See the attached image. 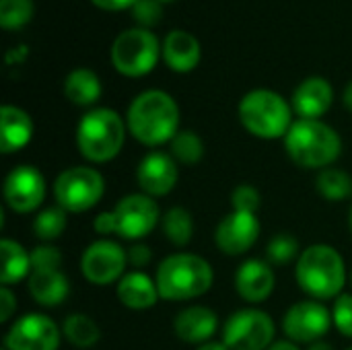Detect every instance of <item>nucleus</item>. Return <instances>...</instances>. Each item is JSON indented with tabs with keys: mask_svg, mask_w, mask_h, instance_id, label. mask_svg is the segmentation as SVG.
<instances>
[{
	"mask_svg": "<svg viewBox=\"0 0 352 350\" xmlns=\"http://www.w3.org/2000/svg\"><path fill=\"white\" fill-rule=\"evenodd\" d=\"M177 128L179 107L165 91H144L128 107V130L138 142L146 146L171 142L179 132Z\"/></svg>",
	"mask_w": 352,
	"mask_h": 350,
	"instance_id": "1",
	"label": "nucleus"
},
{
	"mask_svg": "<svg viewBox=\"0 0 352 350\" xmlns=\"http://www.w3.org/2000/svg\"><path fill=\"white\" fill-rule=\"evenodd\" d=\"M297 283L316 301L334 299L342 295L346 283V268L342 256L326 243L311 245L299 254Z\"/></svg>",
	"mask_w": 352,
	"mask_h": 350,
	"instance_id": "2",
	"label": "nucleus"
},
{
	"mask_svg": "<svg viewBox=\"0 0 352 350\" xmlns=\"http://www.w3.org/2000/svg\"><path fill=\"white\" fill-rule=\"evenodd\" d=\"M289 157L305 169H326L342 153L338 132L320 120H297L285 136Z\"/></svg>",
	"mask_w": 352,
	"mask_h": 350,
	"instance_id": "3",
	"label": "nucleus"
},
{
	"mask_svg": "<svg viewBox=\"0 0 352 350\" xmlns=\"http://www.w3.org/2000/svg\"><path fill=\"white\" fill-rule=\"evenodd\" d=\"M155 281L161 299L188 301L204 295L212 287L214 272L196 254H173L159 264Z\"/></svg>",
	"mask_w": 352,
	"mask_h": 350,
	"instance_id": "4",
	"label": "nucleus"
},
{
	"mask_svg": "<svg viewBox=\"0 0 352 350\" xmlns=\"http://www.w3.org/2000/svg\"><path fill=\"white\" fill-rule=\"evenodd\" d=\"M126 126L122 118L107 107L87 111L76 128V146L91 163H107L124 146Z\"/></svg>",
	"mask_w": 352,
	"mask_h": 350,
	"instance_id": "5",
	"label": "nucleus"
},
{
	"mask_svg": "<svg viewBox=\"0 0 352 350\" xmlns=\"http://www.w3.org/2000/svg\"><path fill=\"white\" fill-rule=\"evenodd\" d=\"M239 120L248 132L264 140L287 136L293 126L289 103L270 89L250 91L239 103Z\"/></svg>",
	"mask_w": 352,
	"mask_h": 350,
	"instance_id": "6",
	"label": "nucleus"
},
{
	"mask_svg": "<svg viewBox=\"0 0 352 350\" xmlns=\"http://www.w3.org/2000/svg\"><path fill=\"white\" fill-rule=\"evenodd\" d=\"M105 192L103 175L93 167H70L62 171L54 182V196L58 206L66 212H87L91 210Z\"/></svg>",
	"mask_w": 352,
	"mask_h": 350,
	"instance_id": "7",
	"label": "nucleus"
},
{
	"mask_svg": "<svg viewBox=\"0 0 352 350\" xmlns=\"http://www.w3.org/2000/svg\"><path fill=\"white\" fill-rule=\"evenodd\" d=\"M159 54V39L148 29H126L111 45V62L126 76H142L151 72Z\"/></svg>",
	"mask_w": 352,
	"mask_h": 350,
	"instance_id": "8",
	"label": "nucleus"
},
{
	"mask_svg": "<svg viewBox=\"0 0 352 350\" xmlns=\"http://www.w3.org/2000/svg\"><path fill=\"white\" fill-rule=\"evenodd\" d=\"M274 322L266 311L239 309L223 328V342L229 350H268L274 344Z\"/></svg>",
	"mask_w": 352,
	"mask_h": 350,
	"instance_id": "9",
	"label": "nucleus"
},
{
	"mask_svg": "<svg viewBox=\"0 0 352 350\" xmlns=\"http://www.w3.org/2000/svg\"><path fill=\"white\" fill-rule=\"evenodd\" d=\"M332 314L320 301H299L295 303L283 320V330L291 342L316 344L324 338L332 326Z\"/></svg>",
	"mask_w": 352,
	"mask_h": 350,
	"instance_id": "10",
	"label": "nucleus"
},
{
	"mask_svg": "<svg viewBox=\"0 0 352 350\" xmlns=\"http://www.w3.org/2000/svg\"><path fill=\"white\" fill-rule=\"evenodd\" d=\"M126 264L128 254L122 245L109 239H99L85 250L80 258V272L91 285L105 287L122 278Z\"/></svg>",
	"mask_w": 352,
	"mask_h": 350,
	"instance_id": "11",
	"label": "nucleus"
},
{
	"mask_svg": "<svg viewBox=\"0 0 352 350\" xmlns=\"http://www.w3.org/2000/svg\"><path fill=\"white\" fill-rule=\"evenodd\" d=\"M60 328L43 314H27L19 318L4 336L8 350H58Z\"/></svg>",
	"mask_w": 352,
	"mask_h": 350,
	"instance_id": "12",
	"label": "nucleus"
},
{
	"mask_svg": "<svg viewBox=\"0 0 352 350\" xmlns=\"http://www.w3.org/2000/svg\"><path fill=\"white\" fill-rule=\"evenodd\" d=\"M118 235L130 241L146 237L159 223L161 212L157 202L146 194L124 196L113 208Z\"/></svg>",
	"mask_w": 352,
	"mask_h": 350,
	"instance_id": "13",
	"label": "nucleus"
},
{
	"mask_svg": "<svg viewBox=\"0 0 352 350\" xmlns=\"http://www.w3.org/2000/svg\"><path fill=\"white\" fill-rule=\"evenodd\" d=\"M45 190V179L37 167L19 165L4 179V202L12 212L27 215L39 208Z\"/></svg>",
	"mask_w": 352,
	"mask_h": 350,
	"instance_id": "14",
	"label": "nucleus"
},
{
	"mask_svg": "<svg viewBox=\"0 0 352 350\" xmlns=\"http://www.w3.org/2000/svg\"><path fill=\"white\" fill-rule=\"evenodd\" d=\"M260 237V221L250 212H231L227 215L214 233L217 248L227 256H241L254 248Z\"/></svg>",
	"mask_w": 352,
	"mask_h": 350,
	"instance_id": "15",
	"label": "nucleus"
},
{
	"mask_svg": "<svg viewBox=\"0 0 352 350\" xmlns=\"http://www.w3.org/2000/svg\"><path fill=\"white\" fill-rule=\"evenodd\" d=\"M177 177H179L177 161L171 155L161 153V151L148 153L136 169L138 186H140L142 194H146L151 198L167 196L175 188Z\"/></svg>",
	"mask_w": 352,
	"mask_h": 350,
	"instance_id": "16",
	"label": "nucleus"
},
{
	"mask_svg": "<svg viewBox=\"0 0 352 350\" xmlns=\"http://www.w3.org/2000/svg\"><path fill=\"white\" fill-rule=\"evenodd\" d=\"M235 289L248 303H262L274 291V272L262 260H248L235 274Z\"/></svg>",
	"mask_w": 352,
	"mask_h": 350,
	"instance_id": "17",
	"label": "nucleus"
},
{
	"mask_svg": "<svg viewBox=\"0 0 352 350\" xmlns=\"http://www.w3.org/2000/svg\"><path fill=\"white\" fill-rule=\"evenodd\" d=\"M334 93L326 78L309 76L305 78L293 93V109L301 116V120H318L332 105Z\"/></svg>",
	"mask_w": 352,
	"mask_h": 350,
	"instance_id": "18",
	"label": "nucleus"
},
{
	"mask_svg": "<svg viewBox=\"0 0 352 350\" xmlns=\"http://www.w3.org/2000/svg\"><path fill=\"white\" fill-rule=\"evenodd\" d=\"M217 314L204 305H192L177 314L173 322L175 336L190 344H204L217 332Z\"/></svg>",
	"mask_w": 352,
	"mask_h": 350,
	"instance_id": "19",
	"label": "nucleus"
},
{
	"mask_svg": "<svg viewBox=\"0 0 352 350\" xmlns=\"http://www.w3.org/2000/svg\"><path fill=\"white\" fill-rule=\"evenodd\" d=\"M159 289H157V281H153L148 274L134 270L128 272L120 278L118 283V299L128 307V309H148L157 303L159 299Z\"/></svg>",
	"mask_w": 352,
	"mask_h": 350,
	"instance_id": "20",
	"label": "nucleus"
},
{
	"mask_svg": "<svg viewBox=\"0 0 352 350\" xmlns=\"http://www.w3.org/2000/svg\"><path fill=\"white\" fill-rule=\"evenodd\" d=\"M33 136L31 118L14 105H4L0 111V149L4 155L23 149Z\"/></svg>",
	"mask_w": 352,
	"mask_h": 350,
	"instance_id": "21",
	"label": "nucleus"
},
{
	"mask_svg": "<svg viewBox=\"0 0 352 350\" xmlns=\"http://www.w3.org/2000/svg\"><path fill=\"white\" fill-rule=\"evenodd\" d=\"M27 289H29L31 297L39 305H45V307L60 305L70 293L68 278L60 270H35V272H31L27 278Z\"/></svg>",
	"mask_w": 352,
	"mask_h": 350,
	"instance_id": "22",
	"label": "nucleus"
},
{
	"mask_svg": "<svg viewBox=\"0 0 352 350\" xmlns=\"http://www.w3.org/2000/svg\"><path fill=\"white\" fill-rule=\"evenodd\" d=\"M163 58L173 70L188 72L200 62V43L192 33L175 29L165 37Z\"/></svg>",
	"mask_w": 352,
	"mask_h": 350,
	"instance_id": "23",
	"label": "nucleus"
},
{
	"mask_svg": "<svg viewBox=\"0 0 352 350\" xmlns=\"http://www.w3.org/2000/svg\"><path fill=\"white\" fill-rule=\"evenodd\" d=\"M0 254H2V274H0L2 287H10L23 278H29L31 254L21 243H16L12 239H2Z\"/></svg>",
	"mask_w": 352,
	"mask_h": 350,
	"instance_id": "24",
	"label": "nucleus"
},
{
	"mask_svg": "<svg viewBox=\"0 0 352 350\" xmlns=\"http://www.w3.org/2000/svg\"><path fill=\"white\" fill-rule=\"evenodd\" d=\"M64 95L76 105H91L101 95V80L93 70L76 68L64 80Z\"/></svg>",
	"mask_w": 352,
	"mask_h": 350,
	"instance_id": "25",
	"label": "nucleus"
},
{
	"mask_svg": "<svg viewBox=\"0 0 352 350\" xmlns=\"http://www.w3.org/2000/svg\"><path fill=\"white\" fill-rule=\"evenodd\" d=\"M62 334L76 349H91L99 342V326L85 314H72L62 324Z\"/></svg>",
	"mask_w": 352,
	"mask_h": 350,
	"instance_id": "26",
	"label": "nucleus"
},
{
	"mask_svg": "<svg viewBox=\"0 0 352 350\" xmlns=\"http://www.w3.org/2000/svg\"><path fill=\"white\" fill-rule=\"evenodd\" d=\"M316 188L322 198L330 202H342L352 196V175L336 167H326L318 173Z\"/></svg>",
	"mask_w": 352,
	"mask_h": 350,
	"instance_id": "27",
	"label": "nucleus"
},
{
	"mask_svg": "<svg viewBox=\"0 0 352 350\" xmlns=\"http://www.w3.org/2000/svg\"><path fill=\"white\" fill-rule=\"evenodd\" d=\"M163 233L173 245H177V248L188 245L192 239V233H194L192 215L182 206L169 208L163 217Z\"/></svg>",
	"mask_w": 352,
	"mask_h": 350,
	"instance_id": "28",
	"label": "nucleus"
},
{
	"mask_svg": "<svg viewBox=\"0 0 352 350\" xmlns=\"http://www.w3.org/2000/svg\"><path fill=\"white\" fill-rule=\"evenodd\" d=\"M171 157L184 165H196L204 157V142L198 134L182 130L171 140Z\"/></svg>",
	"mask_w": 352,
	"mask_h": 350,
	"instance_id": "29",
	"label": "nucleus"
},
{
	"mask_svg": "<svg viewBox=\"0 0 352 350\" xmlns=\"http://www.w3.org/2000/svg\"><path fill=\"white\" fill-rule=\"evenodd\" d=\"M66 229V210L62 206H50L41 210L33 221V233L41 241L58 239Z\"/></svg>",
	"mask_w": 352,
	"mask_h": 350,
	"instance_id": "30",
	"label": "nucleus"
},
{
	"mask_svg": "<svg viewBox=\"0 0 352 350\" xmlns=\"http://www.w3.org/2000/svg\"><path fill=\"white\" fill-rule=\"evenodd\" d=\"M33 17V0H0V25L21 29Z\"/></svg>",
	"mask_w": 352,
	"mask_h": 350,
	"instance_id": "31",
	"label": "nucleus"
},
{
	"mask_svg": "<svg viewBox=\"0 0 352 350\" xmlns=\"http://www.w3.org/2000/svg\"><path fill=\"white\" fill-rule=\"evenodd\" d=\"M297 252H299V241L293 235H289V233L276 235L268 243V250H266L268 260L272 264H289L297 256Z\"/></svg>",
	"mask_w": 352,
	"mask_h": 350,
	"instance_id": "32",
	"label": "nucleus"
},
{
	"mask_svg": "<svg viewBox=\"0 0 352 350\" xmlns=\"http://www.w3.org/2000/svg\"><path fill=\"white\" fill-rule=\"evenodd\" d=\"M231 204H233V210L235 212H250V215H256L260 204H262V198H260V192L250 186V184H241L233 190L231 194Z\"/></svg>",
	"mask_w": 352,
	"mask_h": 350,
	"instance_id": "33",
	"label": "nucleus"
},
{
	"mask_svg": "<svg viewBox=\"0 0 352 350\" xmlns=\"http://www.w3.org/2000/svg\"><path fill=\"white\" fill-rule=\"evenodd\" d=\"M332 322L342 336L352 338V295H340L332 307Z\"/></svg>",
	"mask_w": 352,
	"mask_h": 350,
	"instance_id": "34",
	"label": "nucleus"
},
{
	"mask_svg": "<svg viewBox=\"0 0 352 350\" xmlns=\"http://www.w3.org/2000/svg\"><path fill=\"white\" fill-rule=\"evenodd\" d=\"M62 254L54 245H37L31 252V272L35 270H60Z\"/></svg>",
	"mask_w": 352,
	"mask_h": 350,
	"instance_id": "35",
	"label": "nucleus"
},
{
	"mask_svg": "<svg viewBox=\"0 0 352 350\" xmlns=\"http://www.w3.org/2000/svg\"><path fill=\"white\" fill-rule=\"evenodd\" d=\"M161 2L159 0H138L134 6H132V14L134 19L140 23V25H155L159 19H161Z\"/></svg>",
	"mask_w": 352,
	"mask_h": 350,
	"instance_id": "36",
	"label": "nucleus"
},
{
	"mask_svg": "<svg viewBox=\"0 0 352 350\" xmlns=\"http://www.w3.org/2000/svg\"><path fill=\"white\" fill-rule=\"evenodd\" d=\"M16 309V299L8 287L0 289V324H6Z\"/></svg>",
	"mask_w": 352,
	"mask_h": 350,
	"instance_id": "37",
	"label": "nucleus"
},
{
	"mask_svg": "<svg viewBox=\"0 0 352 350\" xmlns=\"http://www.w3.org/2000/svg\"><path fill=\"white\" fill-rule=\"evenodd\" d=\"M93 229L99 235H111L118 233V225H116V215L111 212H99L93 221Z\"/></svg>",
	"mask_w": 352,
	"mask_h": 350,
	"instance_id": "38",
	"label": "nucleus"
},
{
	"mask_svg": "<svg viewBox=\"0 0 352 350\" xmlns=\"http://www.w3.org/2000/svg\"><path fill=\"white\" fill-rule=\"evenodd\" d=\"M126 254H128V262H130L132 266H136V268L146 266V264L151 262V258H153L151 248H146V245H132Z\"/></svg>",
	"mask_w": 352,
	"mask_h": 350,
	"instance_id": "39",
	"label": "nucleus"
},
{
	"mask_svg": "<svg viewBox=\"0 0 352 350\" xmlns=\"http://www.w3.org/2000/svg\"><path fill=\"white\" fill-rule=\"evenodd\" d=\"M93 2L103 10H122V8H132L138 0H93Z\"/></svg>",
	"mask_w": 352,
	"mask_h": 350,
	"instance_id": "40",
	"label": "nucleus"
},
{
	"mask_svg": "<svg viewBox=\"0 0 352 350\" xmlns=\"http://www.w3.org/2000/svg\"><path fill=\"white\" fill-rule=\"evenodd\" d=\"M268 350H301L295 342H291V340H278V342H274L272 347Z\"/></svg>",
	"mask_w": 352,
	"mask_h": 350,
	"instance_id": "41",
	"label": "nucleus"
},
{
	"mask_svg": "<svg viewBox=\"0 0 352 350\" xmlns=\"http://www.w3.org/2000/svg\"><path fill=\"white\" fill-rule=\"evenodd\" d=\"M198 350H229L227 349V344L225 342H204V344H200Z\"/></svg>",
	"mask_w": 352,
	"mask_h": 350,
	"instance_id": "42",
	"label": "nucleus"
},
{
	"mask_svg": "<svg viewBox=\"0 0 352 350\" xmlns=\"http://www.w3.org/2000/svg\"><path fill=\"white\" fill-rule=\"evenodd\" d=\"M342 99H344V105H346V107L352 111V80L346 85V89H344V97H342Z\"/></svg>",
	"mask_w": 352,
	"mask_h": 350,
	"instance_id": "43",
	"label": "nucleus"
},
{
	"mask_svg": "<svg viewBox=\"0 0 352 350\" xmlns=\"http://www.w3.org/2000/svg\"><path fill=\"white\" fill-rule=\"evenodd\" d=\"M309 350H334L332 349V344H328V342H316V344H311Z\"/></svg>",
	"mask_w": 352,
	"mask_h": 350,
	"instance_id": "44",
	"label": "nucleus"
},
{
	"mask_svg": "<svg viewBox=\"0 0 352 350\" xmlns=\"http://www.w3.org/2000/svg\"><path fill=\"white\" fill-rule=\"evenodd\" d=\"M349 227H351V231H352V204H351V212H349Z\"/></svg>",
	"mask_w": 352,
	"mask_h": 350,
	"instance_id": "45",
	"label": "nucleus"
},
{
	"mask_svg": "<svg viewBox=\"0 0 352 350\" xmlns=\"http://www.w3.org/2000/svg\"><path fill=\"white\" fill-rule=\"evenodd\" d=\"M159 2H171V0H159Z\"/></svg>",
	"mask_w": 352,
	"mask_h": 350,
	"instance_id": "46",
	"label": "nucleus"
},
{
	"mask_svg": "<svg viewBox=\"0 0 352 350\" xmlns=\"http://www.w3.org/2000/svg\"><path fill=\"white\" fill-rule=\"evenodd\" d=\"M2 350H8V349H2Z\"/></svg>",
	"mask_w": 352,
	"mask_h": 350,
	"instance_id": "47",
	"label": "nucleus"
},
{
	"mask_svg": "<svg viewBox=\"0 0 352 350\" xmlns=\"http://www.w3.org/2000/svg\"><path fill=\"white\" fill-rule=\"evenodd\" d=\"M351 281H352V274H351Z\"/></svg>",
	"mask_w": 352,
	"mask_h": 350,
	"instance_id": "48",
	"label": "nucleus"
},
{
	"mask_svg": "<svg viewBox=\"0 0 352 350\" xmlns=\"http://www.w3.org/2000/svg\"><path fill=\"white\" fill-rule=\"evenodd\" d=\"M349 350H352V349H349Z\"/></svg>",
	"mask_w": 352,
	"mask_h": 350,
	"instance_id": "49",
	"label": "nucleus"
}]
</instances>
